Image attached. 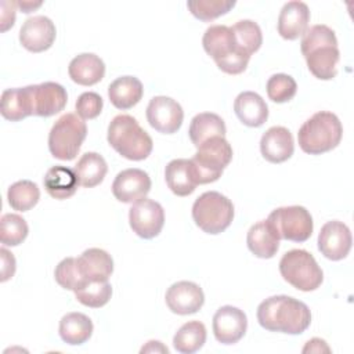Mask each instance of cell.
Here are the masks:
<instances>
[{
  "label": "cell",
  "mask_w": 354,
  "mask_h": 354,
  "mask_svg": "<svg viewBox=\"0 0 354 354\" xmlns=\"http://www.w3.org/2000/svg\"><path fill=\"white\" fill-rule=\"evenodd\" d=\"M257 321L270 332L300 335L310 326L311 313L306 303L286 295H278L259 304Z\"/></svg>",
  "instance_id": "cell-1"
},
{
  "label": "cell",
  "mask_w": 354,
  "mask_h": 354,
  "mask_svg": "<svg viewBox=\"0 0 354 354\" xmlns=\"http://www.w3.org/2000/svg\"><path fill=\"white\" fill-rule=\"evenodd\" d=\"M300 50L317 79L330 80L336 76L340 53L333 29L326 25H313L304 32Z\"/></svg>",
  "instance_id": "cell-2"
},
{
  "label": "cell",
  "mask_w": 354,
  "mask_h": 354,
  "mask_svg": "<svg viewBox=\"0 0 354 354\" xmlns=\"http://www.w3.org/2000/svg\"><path fill=\"white\" fill-rule=\"evenodd\" d=\"M108 142L129 160H144L152 152L151 136L130 115L115 116L108 126Z\"/></svg>",
  "instance_id": "cell-3"
},
{
  "label": "cell",
  "mask_w": 354,
  "mask_h": 354,
  "mask_svg": "<svg viewBox=\"0 0 354 354\" xmlns=\"http://www.w3.org/2000/svg\"><path fill=\"white\" fill-rule=\"evenodd\" d=\"M202 44L205 51L214 59L218 69L228 75L242 73L249 64L250 55L236 46L231 26H209L203 33Z\"/></svg>",
  "instance_id": "cell-4"
},
{
  "label": "cell",
  "mask_w": 354,
  "mask_h": 354,
  "mask_svg": "<svg viewBox=\"0 0 354 354\" xmlns=\"http://www.w3.org/2000/svg\"><path fill=\"white\" fill-rule=\"evenodd\" d=\"M343 136L339 118L328 111H319L307 119L297 133L300 148L310 155H321L336 148Z\"/></svg>",
  "instance_id": "cell-5"
},
{
  "label": "cell",
  "mask_w": 354,
  "mask_h": 354,
  "mask_svg": "<svg viewBox=\"0 0 354 354\" xmlns=\"http://www.w3.org/2000/svg\"><path fill=\"white\" fill-rule=\"evenodd\" d=\"M192 218L206 234H220L230 227L234 218L232 202L217 191L203 192L192 205Z\"/></svg>",
  "instance_id": "cell-6"
},
{
  "label": "cell",
  "mask_w": 354,
  "mask_h": 354,
  "mask_svg": "<svg viewBox=\"0 0 354 354\" xmlns=\"http://www.w3.org/2000/svg\"><path fill=\"white\" fill-rule=\"evenodd\" d=\"M279 272L288 283L303 292L318 289L324 281V272L317 260L304 249L286 252L279 260Z\"/></svg>",
  "instance_id": "cell-7"
},
{
  "label": "cell",
  "mask_w": 354,
  "mask_h": 354,
  "mask_svg": "<svg viewBox=\"0 0 354 354\" xmlns=\"http://www.w3.org/2000/svg\"><path fill=\"white\" fill-rule=\"evenodd\" d=\"M86 136V122L75 113H65L53 124L48 133V149L59 160H72L77 155Z\"/></svg>",
  "instance_id": "cell-8"
},
{
  "label": "cell",
  "mask_w": 354,
  "mask_h": 354,
  "mask_svg": "<svg viewBox=\"0 0 354 354\" xmlns=\"http://www.w3.org/2000/svg\"><path fill=\"white\" fill-rule=\"evenodd\" d=\"M232 159V148L224 137H213L198 147L191 159L198 184H209L220 178Z\"/></svg>",
  "instance_id": "cell-9"
},
{
  "label": "cell",
  "mask_w": 354,
  "mask_h": 354,
  "mask_svg": "<svg viewBox=\"0 0 354 354\" xmlns=\"http://www.w3.org/2000/svg\"><path fill=\"white\" fill-rule=\"evenodd\" d=\"M267 220L277 231L279 239L292 242H306L314 228L310 212L299 205L278 207L270 213Z\"/></svg>",
  "instance_id": "cell-10"
},
{
  "label": "cell",
  "mask_w": 354,
  "mask_h": 354,
  "mask_svg": "<svg viewBox=\"0 0 354 354\" xmlns=\"http://www.w3.org/2000/svg\"><path fill=\"white\" fill-rule=\"evenodd\" d=\"M129 223L140 238L152 239L163 228L165 210L162 205L153 199L142 198L133 203L129 210Z\"/></svg>",
  "instance_id": "cell-11"
},
{
  "label": "cell",
  "mask_w": 354,
  "mask_h": 354,
  "mask_svg": "<svg viewBox=\"0 0 354 354\" xmlns=\"http://www.w3.org/2000/svg\"><path fill=\"white\" fill-rule=\"evenodd\" d=\"M147 119L156 131L173 134L183 124L184 111L176 100L166 95H156L147 106Z\"/></svg>",
  "instance_id": "cell-12"
},
{
  "label": "cell",
  "mask_w": 354,
  "mask_h": 354,
  "mask_svg": "<svg viewBox=\"0 0 354 354\" xmlns=\"http://www.w3.org/2000/svg\"><path fill=\"white\" fill-rule=\"evenodd\" d=\"M351 243L350 228L343 221H328L318 234V250L333 261L344 259L351 249Z\"/></svg>",
  "instance_id": "cell-13"
},
{
  "label": "cell",
  "mask_w": 354,
  "mask_h": 354,
  "mask_svg": "<svg viewBox=\"0 0 354 354\" xmlns=\"http://www.w3.org/2000/svg\"><path fill=\"white\" fill-rule=\"evenodd\" d=\"M248 329L246 314L232 306L220 307L213 315V333L217 342L223 344L238 343Z\"/></svg>",
  "instance_id": "cell-14"
},
{
  "label": "cell",
  "mask_w": 354,
  "mask_h": 354,
  "mask_svg": "<svg viewBox=\"0 0 354 354\" xmlns=\"http://www.w3.org/2000/svg\"><path fill=\"white\" fill-rule=\"evenodd\" d=\"M55 35V25L48 17L35 15L22 24L19 29V41L28 51L41 53L53 46Z\"/></svg>",
  "instance_id": "cell-15"
},
{
  "label": "cell",
  "mask_w": 354,
  "mask_h": 354,
  "mask_svg": "<svg viewBox=\"0 0 354 354\" xmlns=\"http://www.w3.org/2000/svg\"><path fill=\"white\" fill-rule=\"evenodd\" d=\"M151 191V178L141 169H126L116 174L112 183L113 196L123 203H133L147 196Z\"/></svg>",
  "instance_id": "cell-16"
},
{
  "label": "cell",
  "mask_w": 354,
  "mask_h": 354,
  "mask_svg": "<svg viewBox=\"0 0 354 354\" xmlns=\"http://www.w3.org/2000/svg\"><path fill=\"white\" fill-rule=\"evenodd\" d=\"M165 300L171 313L188 315L202 308L205 295L198 283L191 281H178L167 289Z\"/></svg>",
  "instance_id": "cell-17"
},
{
  "label": "cell",
  "mask_w": 354,
  "mask_h": 354,
  "mask_svg": "<svg viewBox=\"0 0 354 354\" xmlns=\"http://www.w3.org/2000/svg\"><path fill=\"white\" fill-rule=\"evenodd\" d=\"M32 98L33 115L48 118L65 108L68 94L59 83L44 82L40 84H32Z\"/></svg>",
  "instance_id": "cell-18"
},
{
  "label": "cell",
  "mask_w": 354,
  "mask_h": 354,
  "mask_svg": "<svg viewBox=\"0 0 354 354\" xmlns=\"http://www.w3.org/2000/svg\"><path fill=\"white\" fill-rule=\"evenodd\" d=\"M295 151L292 133L283 126L270 127L260 140V152L263 158L271 163H282L288 160Z\"/></svg>",
  "instance_id": "cell-19"
},
{
  "label": "cell",
  "mask_w": 354,
  "mask_h": 354,
  "mask_svg": "<svg viewBox=\"0 0 354 354\" xmlns=\"http://www.w3.org/2000/svg\"><path fill=\"white\" fill-rule=\"evenodd\" d=\"M310 10L308 6L299 0L283 4L278 17V33L286 40H295L303 36L308 29Z\"/></svg>",
  "instance_id": "cell-20"
},
{
  "label": "cell",
  "mask_w": 354,
  "mask_h": 354,
  "mask_svg": "<svg viewBox=\"0 0 354 354\" xmlns=\"http://www.w3.org/2000/svg\"><path fill=\"white\" fill-rule=\"evenodd\" d=\"M76 260L77 270L84 281H108L113 272V260L104 249H86Z\"/></svg>",
  "instance_id": "cell-21"
},
{
  "label": "cell",
  "mask_w": 354,
  "mask_h": 354,
  "mask_svg": "<svg viewBox=\"0 0 354 354\" xmlns=\"http://www.w3.org/2000/svg\"><path fill=\"white\" fill-rule=\"evenodd\" d=\"M279 236L268 220L253 224L246 235L249 250L260 259H271L279 249Z\"/></svg>",
  "instance_id": "cell-22"
},
{
  "label": "cell",
  "mask_w": 354,
  "mask_h": 354,
  "mask_svg": "<svg viewBox=\"0 0 354 354\" xmlns=\"http://www.w3.org/2000/svg\"><path fill=\"white\" fill-rule=\"evenodd\" d=\"M0 112L3 118L11 122H18L33 115L32 84L26 87L7 88L1 93Z\"/></svg>",
  "instance_id": "cell-23"
},
{
  "label": "cell",
  "mask_w": 354,
  "mask_h": 354,
  "mask_svg": "<svg viewBox=\"0 0 354 354\" xmlns=\"http://www.w3.org/2000/svg\"><path fill=\"white\" fill-rule=\"evenodd\" d=\"M234 111L238 119L249 127H260L268 119V106L254 91L239 93L234 101Z\"/></svg>",
  "instance_id": "cell-24"
},
{
  "label": "cell",
  "mask_w": 354,
  "mask_h": 354,
  "mask_svg": "<svg viewBox=\"0 0 354 354\" xmlns=\"http://www.w3.org/2000/svg\"><path fill=\"white\" fill-rule=\"evenodd\" d=\"M165 178L170 191L177 196L191 195L198 185L191 159L170 160L165 169Z\"/></svg>",
  "instance_id": "cell-25"
},
{
  "label": "cell",
  "mask_w": 354,
  "mask_h": 354,
  "mask_svg": "<svg viewBox=\"0 0 354 354\" xmlns=\"http://www.w3.org/2000/svg\"><path fill=\"white\" fill-rule=\"evenodd\" d=\"M68 73L75 83L93 86L102 80L105 75V64L98 55L93 53H83L69 62Z\"/></svg>",
  "instance_id": "cell-26"
},
{
  "label": "cell",
  "mask_w": 354,
  "mask_h": 354,
  "mask_svg": "<svg viewBox=\"0 0 354 354\" xmlns=\"http://www.w3.org/2000/svg\"><path fill=\"white\" fill-rule=\"evenodd\" d=\"M144 94L142 83L136 76H120L108 87V97L118 109H130L140 102Z\"/></svg>",
  "instance_id": "cell-27"
},
{
  "label": "cell",
  "mask_w": 354,
  "mask_h": 354,
  "mask_svg": "<svg viewBox=\"0 0 354 354\" xmlns=\"http://www.w3.org/2000/svg\"><path fill=\"white\" fill-rule=\"evenodd\" d=\"M43 184L48 195L55 199H66L72 196L79 185L73 169L61 165L53 166L47 170Z\"/></svg>",
  "instance_id": "cell-28"
},
{
  "label": "cell",
  "mask_w": 354,
  "mask_h": 354,
  "mask_svg": "<svg viewBox=\"0 0 354 354\" xmlns=\"http://www.w3.org/2000/svg\"><path fill=\"white\" fill-rule=\"evenodd\" d=\"M225 131V123L218 115L212 112H202L195 115L191 120L188 134L192 144L198 148L201 144L213 137H224Z\"/></svg>",
  "instance_id": "cell-29"
},
{
  "label": "cell",
  "mask_w": 354,
  "mask_h": 354,
  "mask_svg": "<svg viewBox=\"0 0 354 354\" xmlns=\"http://www.w3.org/2000/svg\"><path fill=\"white\" fill-rule=\"evenodd\" d=\"M79 185L84 188H93L102 183L108 171L105 159L97 152H86L77 160L73 169Z\"/></svg>",
  "instance_id": "cell-30"
},
{
  "label": "cell",
  "mask_w": 354,
  "mask_h": 354,
  "mask_svg": "<svg viewBox=\"0 0 354 354\" xmlns=\"http://www.w3.org/2000/svg\"><path fill=\"white\" fill-rule=\"evenodd\" d=\"M93 335L91 319L82 313H68L59 321V336L71 344L79 346L86 343Z\"/></svg>",
  "instance_id": "cell-31"
},
{
  "label": "cell",
  "mask_w": 354,
  "mask_h": 354,
  "mask_svg": "<svg viewBox=\"0 0 354 354\" xmlns=\"http://www.w3.org/2000/svg\"><path fill=\"white\" fill-rule=\"evenodd\" d=\"M206 342V328L199 321L185 322L174 335L173 346L181 354H192Z\"/></svg>",
  "instance_id": "cell-32"
},
{
  "label": "cell",
  "mask_w": 354,
  "mask_h": 354,
  "mask_svg": "<svg viewBox=\"0 0 354 354\" xmlns=\"http://www.w3.org/2000/svg\"><path fill=\"white\" fill-rule=\"evenodd\" d=\"M8 205L18 212L30 210L40 199V189L36 183L30 180H19L8 187Z\"/></svg>",
  "instance_id": "cell-33"
},
{
  "label": "cell",
  "mask_w": 354,
  "mask_h": 354,
  "mask_svg": "<svg viewBox=\"0 0 354 354\" xmlns=\"http://www.w3.org/2000/svg\"><path fill=\"white\" fill-rule=\"evenodd\" d=\"M73 292L76 300L83 306L100 308L109 301L112 286L108 281H84Z\"/></svg>",
  "instance_id": "cell-34"
},
{
  "label": "cell",
  "mask_w": 354,
  "mask_h": 354,
  "mask_svg": "<svg viewBox=\"0 0 354 354\" xmlns=\"http://www.w3.org/2000/svg\"><path fill=\"white\" fill-rule=\"evenodd\" d=\"M236 46L252 55L256 53L263 43V33L260 26L252 19H241L231 26Z\"/></svg>",
  "instance_id": "cell-35"
},
{
  "label": "cell",
  "mask_w": 354,
  "mask_h": 354,
  "mask_svg": "<svg viewBox=\"0 0 354 354\" xmlns=\"http://www.w3.org/2000/svg\"><path fill=\"white\" fill-rule=\"evenodd\" d=\"M29 227L25 218L15 213H6L0 218V241L4 246H18L28 236Z\"/></svg>",
  "instance_id": "cell-36"
},
{
  "label": "cell",
  "mask_w": 354,
  "mask_h": 354,
  "mask_svg": "<svg viewBox=\"0 0 354 354\" xmlns=\"http://www.w3.org/2000/svg\"><path fill=\"white\" fill-rule=\"evenodd\" d=\"M235 0H189L187 7L194 17L201 21H213L220 15L227 14L234 6Z\"/></svg>",
  "instance_id": "cell-37"
},
{
  "label": "cell",
  "mask_w": 354,
  "mask_h": 354,
  "mask_svg": "<svg viewBox=\"0 0 354 354\" xmlns=\"http://www.w3.org/2000/svg\"><path fill=\"white\" fill-rule=\"evenodd\" d=\"M266 88H267V95L271 101L277 104H282V102L290 101L295 97L297 91V84L292 76L286 73H277L267 80Z\"/></svg>",
  "instance_id": "cell-38"
},
{
  "label": "cell",
  "mask_w": 354,
  "mask_h": 354,
  "mask_svg": "<svg viewBox=\"0 0 354 354\" xmlns=\"http://www.w3.org/2000/svg\"><path fill=\"white\" fill-rule=\"evenodd\" d=\"M55 281L59 286L68 290H75L84 282L83 277L77 270V260L75 257H66L58 263L54 271Z\"/></svg>",
  "instance_id": "cell-39"
},
{
  "label": "cell",
  "mask_w": 354,
  "mask_h": 354,
  "mask_svg": "<svg viewBox=\"0 0 354 354\" xmlns=\"http://www.w3.org/2000/svg\"><path fill=\"white\" fill-rule=\"evenodd\" d=\"M104 106V101L100 94L94 91H86L82 93L77 97V101L75 104L76 113L82 119H94L97 118Z\"/></svg>",
  "instance_id": "cell-40"
},
{
  "label": "cell",
  "mask_w": 354,
  "mask_h": 354,
  "mask_svg": "<svg viewBox=\"0 0 354 354\" xmlns=\"http://www.w3.org/2000/svg\"><path fill=\"white\" fill-rule=\"evenodd\" d=\"M0 254H1V264H3L1 266V282H6L15 272V257L6 248L0 249Z\"/></svg>",
  "instance_id": "cell-41"
},
{
  "label": "cell",
  "mask_w": 354,
  "mask_h": 354,
  "mask_svg": "<svg viewBox=\"0 0 354 354\" xmlns=\"http://www.w3.org/2000/svg\"><path fill=\"white\" fill-rule=\"evenodd\" d=\"M15 7L12 1H1V32H6L15 21Z\"/></svg>",
  "instance_id": "cell-42"
},
{
  "label": "cell",
  "mask_w": 354,
  "mask_h": 354,
  "mask_svg": "<svg viewBox=\"0 0 354 354\" xmlns=\"http://www.w3.org/2000/svg\"><path fill=\"white\" fill-rule=\"evenodd\" d=\"M329 353L330 348L326 346L325 340L318 339V337H313L311 340L307 342V344L303 347V353Z\"/></svg>",
  "instance_id": "cell-43"
},
{
  "label": "cell",
  "mask_w": 354,
  "mask_h": 354,
  "mask_svg": "<svg viewBox=\"0 0 354 354\" xmlns=\"http://www.w3.org/2000/svg\"><path fill=\"white\" fill-rule=\"evenodd\" d=\"M169 353V350H167V347H165L160 342H158V340H151V342H148L147 343V346L145 347H142L141 348V353Z\"/></svg>",
  "instance_id": "cell-44"
},
{
  "label": "cell",
  "mask_w": 354,
  "mask_h": 354,
  "mask_svg": "<svg viewBox=\"0 0 354 354\" xmlns=\"http://www.w3.org/2000/svg\"><path fill=\"white\" fill-rule=\"evenodd\" d=\"M17 7H19L22 10V12L28 14V12H32L35 8L40 7L41 6V1H15Z\"/></svg>",
  "instance_id": "cell-45"
}]
</instances>
